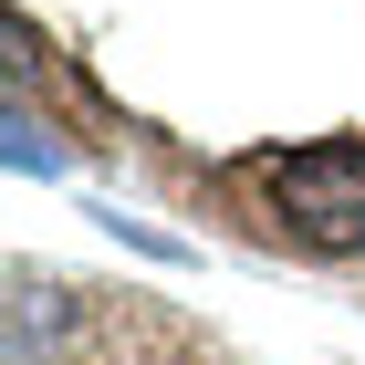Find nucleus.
Segmentation results:
<instances>
[{
  "mask_svg": "<svg viewBox=\"0 0 365 365\" xmlns=\"http://www.w3.org/2000/svg\"><path fill=\"white\" fill-rule=\"evenodd\" d=\"M240 188L261 198V220H272V240H292V251H365V136H313V146H272V157H251L240 168Z\"/></svg>",
  "mask_w": 365,
  "mask_h": 365,
  "instance_id": "1",
  "label": "nucleus"
},
{
  "mask_svg": "<svg viewBox=\"0 0 365 365\" xmlns=\"http://www.w3.org/2000/svg\"><path fill=\"white\" fill-rule=\"evenodd\" d=\"M11 168L63 178V146H53V125H31V105H11Z\"/></svg>",
  "mask_w": 365,
  "mask_h": 365,
  "instance_id": "2",
  "label": "nucleus"
}]
</instances>
